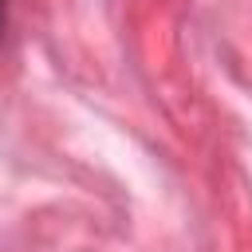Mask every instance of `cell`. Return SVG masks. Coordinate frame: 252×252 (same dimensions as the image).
<instances>
[{
    "mask_svg": "<svg viewBox=\"0 0 252 252\" xmlns=\"http://www.w3.org/2000/svg\"><path fill=\"white\" fill-rule=\"evenodd\" d=\"M4 20H8V4L0 0V35H4Z\"/></svg>",
    "mask_w": 252,
    "mask_h": 252,
    "instance_id": "1",
    "label": "cell"
}]
</instances>
